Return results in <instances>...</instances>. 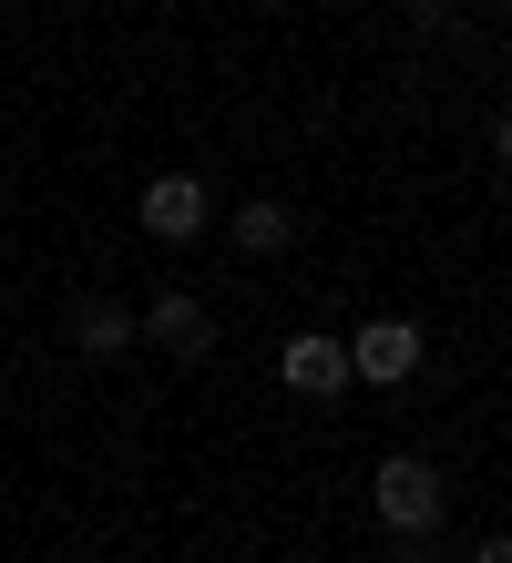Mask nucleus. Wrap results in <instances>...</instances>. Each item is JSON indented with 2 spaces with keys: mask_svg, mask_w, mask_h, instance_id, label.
<instances>
[{
  "mask_svg": "<svg viewBox=\"0 0 512 563\" xmlns=\"http://www.w3.org/2000/svg\"><path fill=\"white\" fill-rule=\"evenodd\" d=\"M369 512H380L400 543H431V533H440V512H451V482H440L421 451H390L380 472H369Z\"/></svg>",
  "mask_w": 512,
  "mask_h": 563,
  "instance_id": "nucleus-1",
  "label": "nucleus"
},
{
  "mask_svg": "<svg viewBox=\"0 0 512 563\" xmlns=\"http://www.w3.org/2000/svg\"><path fill=\"white\" fill-rule=\"evenodd\" d=\"M338 349H349V379H369V389H400L410 369H421V318H369L359 328V339H338Z\"/></svg>",
  "mask_w": 512,
  "mask_h": 563,
  "instance_id": "nucleus-2",
  "label": "nucleus"
},
{
  "mask_svg": "<svg viewBox=\"0 0 512 563\" xmlns=\"http://www.w3.org/2000/svg\"><path fill=\"white\" fill-rule=\"evenodd\" d=\"M133 339H154L164 358H185V369H195V358L216 349V318H205V297H195V287H164L154 308L133 318Z\"/></svg>",
  "mask_w": 512,
  "mask_h": 563,
  "instance_id": "nucleus-3",
  "label": "nucleus"
},
{
  "mask_svg": "<svg viewBox=\"0 0 512 563\" xmlns=\"http://www.w3.org/2000/svg\"><path fill=\"white\" fill-rule=\"evenodd\" d=\"M277 379L297 389V400H338V389H349V349L318 339V328H297V339L277 349Z\"/></svg>",
  "mask_w": 512,
  "mask_h": 563,
  "instance_id": "nucleus-4",
  "label": "nucleus"
},
{
  "mask_svg": "<svg viewBox=\"0 0 512 563\" xmlns=\"http://www.w3.org/2000/svg\"><path fill=\"white\" fill-rule=\"evenodd\" d=\"M144 236H164V246L205 236V185H195V175H154V185H144Z\"/></svg>",
  "mask_w": 512,
  "mask_h": 563,
  "instance_id": "nucleus-5",
  "label": "nucleus"
},
{
  "mask_svg": "<svg viewBox=\"0 0 512 563\" xmlns=\"http://www.w3.org/2000/svg\"><path fill=\"white\" fill-rule=\"evenodd\" d=\"M73 349H83V358H123V349H133V308L83 297V308H73Z\"/></svg>",
  "mask_w": 512,
  "mask_h": 563,
  "instance_id": "nucleus-6",
  "label": "nucleus"
},
{
  "mask_svg": "<svg viewBox=\"0 0 512 563\" xmlns=\"http://www.w3.org/2000/svg\"><path fill=\"white\" fill-rule=\"evenodd\" d=\"M236 256H287V206H277V195L236 206Z\"/></svg>",
  "mask_w": 512,
  "mask_h": 563,
  "instance_id": "nucleus-7",
  "label": "nucleus"
},
{
  "mask_svg": "<svg viewBox=\"0 0 512 563\" xmlns=\"http://www.w3.org/2000/svg\"><path fill=\"white\" fill-rule=\"evenodd\" d=\"M471 563H512V543H502V533H492V543H482V553H471Z\"/></svg>",
  "mask_w": 512,
  "mask_h": 563,
  "instance_id": "nucleus-8",
  "label": "nucleus"
}]
</instances>
